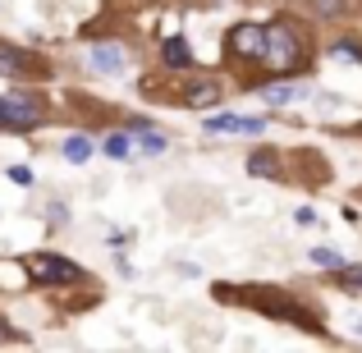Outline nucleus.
<instances>
[{
  "mask_svg": "<svg viewBox=\"0 0 362 353\" xmlns=\"http://www.w3.org/2000/svg\"><path fill=\"white\" fill-rule=\"evenodd\" d=\"M308 64H312L308 28H303L298 18H289V14L271 18V23L262 28V79L257 83H266V79H298V74H308Z\"/></svg>",
  "mask_w": 362,
  "mask_h": 353,
  "instance_id": "nucleus-1",
  "label": "nucleus"
},
{
  "mask_svg": "<svg viewBox=\"0 0 362 353\" xmlns=\"http://www.w3.org/2000/svg\"><path fill=\"white\" fill-rule=\"evenodd\" d=\"M18 266H23V275L37 284V289H55V284H88V271H83L78 262H69V257H60V253H28Z\"/></svg>",
  "mask_w": 362,
  "mask_h": 353,
  "instance_id": "nucleus-2",
  "label": "nucleus"
},
{
  "mask_svg": "<svg viewBox=\"0 0 362 353\" xmlns=\"http://www.w3.org/2000/svg\"><path fill=\"white\" fill-rule=\"evenodd\" d=\"M46 120H51V110L33 92L0 97V133H37V129H46Z\"/></svg>",
  "mask_w": 362,
  "mask_h": 353,
  "instance_id": "nucleus-3",
  "label": "nucleus"
},
{
  "mask_svg": "<svg viewBox=\"0 0 362 353\" xmlns=\"http://www.w3.org/2000/svg\"><path fill=\"white\" fill-rule=\"evenodd\" d=\"M239 303H247V308H257V312H266V317H275V321H289V326H303V330H312V335H321V321L312 317V312L303 308L298 299H289L284 289H271V294H243Z\"/></svg>",
  "mask_w": 362,
  "mask_h": 353,
  "instance_id": "nucleus-4",
  "label": "nucleus"
},
{
  "mask_svg": "<svg viewBox=\"0 0 362 353\" xmlns=\"http://www.w3.org/2000/svg\"><path fill=\"white\" fill-rule=\"evenodd\" d=\"M262 64V23H239L225 33V64Z\"/></svg>",
  "mask_w": 362,
  "mask_h": 353,
  "instance_id": "nucleus-5",
  "label": "nucleus"
},
{
  "mask_svg": "<svg viewBox=\"0 0 362 353\" xmlns=\"http://www.w3.org/2000/svg\"><path fill=\"white\" fill-rule=\"evenodd\" d=\"M0 79H51V69H46V60H37L33 51L0 42Z\"/></svg>",
  "mask_w": 362,
  "mask_h": 353,
  "instance_id": "nucleus-6",
  "label": "nucleus"
},
{
  "mask_svg": "<svg viewBox=\"0 0 362 353\" xmlns=\"http://www.w3.org/2000/svg\"><path fill=\"white\" fill-rule=\"evenodd\" d=\"M88 64L97 74H106V79H119L129 69V51L119 42H97V46H88Z\"/></svg>",
  "mask_w": 362,
  "mask_h": 353,
  "instance_id": "nucleus-7",
  "label": "nucleus"
},
{
  "mask_svg": "<svg viewBox=\"0 0 362 353\" xmlns=\"http://www.w3.org/2000/svg\"><path fill=\"white\" fill-rule=\"evenodd\" d=\"M202 129L206 133H243V138H262L266 120L262 115H206Z\"/></svg>",
  "mask_w": 362,
  "mask_h": 353,
  "instance_id": "nucleus-8",
  "label": "nucleus"
},
{
  "mask_svg": "<svg viewBox=\"0 0 362 353\" xmlns=\"http://www.w3.org/2000/svg\"><path fill=\"white\" fill-rule=\"evenodd\" d=\"M179 101L193 110H206V106H221L225 101V88L216 79H188L184 88H179Z\"/></svg>",
  "mask_w": 362,
  "mask_h": 353,
  "instance_id": "nucleus-9",
  "label": "nucleus"
},
{
  "mask_svg": "<svg viewBox=\"0 0 362 353\" xmlns=\"http://www.w3.org/2000/svg\"><path fill=\"white\" fill-rule=\"evenodd\" d=\"M247 175L280 184V179H284V161H280V151H275V147H257V151H247Z\"/></svg>",
  "mask_w": 362,
  "mask_h": 353,
  "instance_id": "nucleus-10",
  "label": "nucleus"
},
{
  "mask_svg": "<svg viewBox=\"0 0 362 353\" xmlns=\"http://www.w3.org/2000/svg\"><path fill=\"white\" fill-rule=\"evenodd\" d=\"M160 64L165 69H193V46H188V37L184 33H170V37H160Z\"/></svg>",
  "mask_w": 362,
  "mask_h": 353,
  "instance_id": "nucleus-11",
  "label": "nucleus"
},
{
  "mask_svg": "<svg viewBox=\"0 0 362 353\" xmlns=\"http://www.w3.org/2000/svg\"><path fill=\"white\" fill-rule=\"evenodd\" d=\"M257 92H262L271 106H293V101L308 97V83L303 79H280V83H257Z\"/></svg>",
  "mask_w": 362,
  "mask_h": 353,
  "instance_id": "nucleus-12",
  "label": "nucleus"
},
{
  "mask_svg": "<svg viewBox=\"0 0 362 353\" xmlns=\"http://www.w3.org/2000/svg\"><path fill=\"white\" fill-rule=\"evenodd\" d=\"M97 147L106 151L110 161H129V156H133V133H129V129H110V133H101Z\"/></svg>",
  "mask_w": 362,
  "mask_h": 353,
  "instance_id": "nucleus-13",
  "label": "nucleus"
},
{
  "mask_svg": "<svg viewBox=\"0 0 362 353\" xmlns=\"http://www.w3.org/2000/svg\"><path fill=\"white\" fill-rule=\"evenodd\" d=\"M92 151H97V142H92L88 133H69V138L60 142V156L69 161V166H83V161H92Z\"/></svg>",
  "mask_w": 362,
  "mask_h": 353,
  "instance_id": "nucleus-14",
  "label": "nucleus"
},
{
  "mask_svg": "<svg viewBox=\"0 0 362 353\" xmlns=\"http://www.w3.org/2000/svg\"><path fill=\"white\" fill-rule=\"evenodd\" d=\"M303 5H308L317 18H344L349 9H354V0H303Z\"/></svg>",
  "mask_w": 362,
  "mask_h": 353,
  "instance_id": "nucleus-15",
  "label": "nucleus"
},
{
  "mask_svg": "<svg viewBox=\"0 0 362 353\" xmlns=\"http://www.w3.org/2000/svg\"><path fill=\"white\" fill-rule=\"evenodd\" d=\"M335 289H344V294H362V266H339L335 271Z\"/></svg>",
  "mask_w": 362,
  "mask_h": 353,
  "instance_id": "nucleus-16",
  "label": "nucleus"
},
{
  "mask_svg": "<svg viewBox=\"0 0 362 353\" xmlns=\"http://www.w3.org/2000/svg\"><path fill=\"white\" fill-rule=\"evenodd\" d=\"M308 262H312V266H321V271H339V266H344V257H339L335 248H312Z\"/></svg>",
  "mask_w": 362,
  "mask_h": 353,
  "instance_id": "nucleus-17",
  "label": "nucleus"
},
{
  "mask_svg": "<svg viewBox=\"0 0 362 353\" xmlns=\"http://www.w3.org/2000/svg\"><path fill=\"white\" fill-rule=\"evenodd\" d=\"M330 55H349V60L362 64V42H354V37H339V42L330 46Z\"/></svg>",
  "mask_w": 362,
  "mask_h": 353,
  "instance_id": "nucleus-18",
  "label": "nucleus"
},
{
  "mask_svg": "<svg viewBox=\"0 0 362 353\" xmlns=\"http://www.w3.org/2000/svg\"><path fill=\"white\" fill-rule=\"evenodd\" d=\"M5 175H9V179H14V184H18V188H33V184H37V175H33V170H28V166H9V170H5Z\"/></svg>",
  "mask_w": 362,
  "mask_h": 353,
  "instance_id": "nucleus-19",
  "label": "nucleus"
},
{
  "mask_svg": "<svg viewBox=\"0 0 362 353\" xmlns=\"http://www.w3.org/2000/svg\"><path fill=\"white\" fill-rule=\"evenodd\" d=\"M46 216H51V225H69V207H64V202H51Z\"/></svg>",
  "mask_w": 362,
  "mask_h": 353,
  "instance_id": "nucleus-20",
  "label": "nucleus"
},
{
  "mask_svg": "<svg viewBox=\"0 0 362 353\" xmlns=\"http://www.w3.org/2000/svg\"><path fill=\"white\" fill-rule=\"evenodd\" d=\"M9 340H23V335H18V330H14V326H9V321H5V317H0V345H9Z\"/></svg>",
  "mask_w": 362,
  "mask_h": 353,
  "instance_id": "nucleus-21",
  "label": "nucleus"
},
{
  "mask_svg": "<svg viewBox=\"0 0 362 353\" xmlns=\"http://www.w3.org/2000/svg\"><path fill=\"white\" fill-rule=\"evenodd\" d=\"M293 221H298V225H317V212H312V207H298V212H293Z\"/></svg>",
  "mask_w": 362,
  "mask_h": 353,
  "instance_id": "nucleus-22",
  "label": "nucleus"
},
{
  "mask_svg": "<svg viewBox=\"0 0 362 353\" xmlns=\"http://www.w3.org/2000/svg\"><path fill=\"white\" fill-rule=\"evenodd\" d=\"M358 335H362V321H358Z\"/></svg>",
  "mask_w": 362,
  "mask_h": 353,
  "instance_id": "nucleus-23",
  "label": "nucleus"
}]
</instances>
